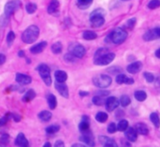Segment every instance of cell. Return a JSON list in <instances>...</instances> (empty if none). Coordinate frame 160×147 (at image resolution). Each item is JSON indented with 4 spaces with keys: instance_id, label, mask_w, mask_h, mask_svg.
<instances>
[{
    "instance_id": "1",
    "label": "cell",
    "mask_w": 160,
    "mask_h": 147,
    "mask_svg": "<svg viewBox=\"0 0 160 147\" xmlns=\"http://www.w3.org/2000/svg\"><path fill=\"white\" fill-rule=\"evenodd\" d=\"M115 58V53L109 52L106 48L98 49L94 55V64L97 66H107Z\"/></svg>"
},
{
    "instance_id": "2",
    "label": "cell",
    "mask_w": 160,
    "mask_h": 147,
    "mask_svg": "<svg viewBox=\"0 0 160 147\" xmlns=\"http://www.w3.org/2000/svg\"><path fill=\"white\" fill-rule=\"evenodd\" d=\"M128 38V32L121 27H117L114 30H112L105 39L106 42H112L116 45L122 44Z\"/></svg>"
},
{
    "instance_id": "3",
    "label": "cell",
    "mask_w": 160,
    "mask_h": 147,
    "mask_svg": "<svg viewBox=\"0 0 160 147\" xmlns=\"http://www.w3.org/2000/svg\"><path fill=\"white\" fill-rule=\"evenodd\" d=\"M39 36V28L37 25L28 26L22 34V40L26 44L34 43Z\"/></svg>"
},
{
    "instance_id": "4",
    "label": "cell",
    "mask_w": 160,
    "mask_h": 147,
    "mask_svg": "<svg viewBox=\"0 0 160 147\" xmlns=\"http://www.w3.org/2000/svg\"><path fill=\"white\" fill-rule=\"evenodd\" d=\"M105 14H106L105 10L101 8H97L94 11H92L90 14V18H89L91 25L96 28L102 26L105 23V18H104Z\"/></svg>"
},
{
    "instance_id": "5",
    "label": "cell",
    "mask_w": 160,
    "mask_h": 147,
    "mask_svg": "<svg viewBox=\"0 0 160 147\" xmlns=\"http://www.w3.org/2000/svg\"><path fill=\"white\" fill-rule=\"evenodd\" d=\"M37 70H38L40 78L42 79L43 83L47 86H51L52 85V77H51V69H50V68L46 64H39L37 67Z\"/></svg>"
},
{
    "instance_id": "6",
    "label": "cell",
    "mask_w": 160,
    "mask_h": 147,
    "mask_svg": "<svg viewBox=\"0 0 160 147\" xmlns=\"http://www.w3.org/2000/svg\"><path fill=\"white\" fill-rule=\"evenodd\" d=\"M112 77L106 74H100L93 78V84L98 88H107L112 84Z\"/></svg>"
},
{
    "instance_id": "7",
    "label": "cell",
    "mask_w": 160,
    "mask_h": 147,
    "mask_svg": "<svg viewBox=\"0 0 160 147\" xmlns=\"http://www.w3.org/2000/svg\"><path fill=\"white\" fill-rule=\"evenodd\" d=\"M22 7V2L20 0H10L6 3L4 8V14L10 17L13 13L20 9Z\"/></svg>"
},
{
    "instance_id": "8",
    "label": "cell",
    "mask_w": 160,
    "mask_h": 147,
    "mask_svg": "<svg viewBox=\"0 0 160 147\" xmlns=\"http://www.w3.org/2000/svg\"><path fill=\"white\" fill-rule=\"evenodd\" d=\"M68 51L76 58H82L86 53L85 48L80 43H71L68 47Z\"/></svg>"
},
{
    "instance_id": "9",
    "label": "cell",
    "mask_w": 160,
    "mask_h": 147,
    "mask_svg": "<svg viewBox=\"0 0 160 147\" xmlns=\"http://www.w3.org/2000/svg\"><path fill=\"white\" fill-rule=\"evenodd\" d=\"M81 143H83L86 146H95V140L94 136L92 135L91 131H86L82 133L81 137L79 138Z\"/></svg>"
},
{
    "instance_id": "10",
    "label": "cell",
    "mask_w": 160,
    "mask_h": 147,
    "mask_svg": "<svg viewBox=\"0 0 160 147\" xmlns=\"http://www.w3.org/2000/svg\"><path fill=\"white\" fill-rule=\"evenodd\" d=\"M160 38V27H157L154 29L148 30L144 35H143V39L145 41H151L154 39H158Z\"/></svg>"
},
{
    "instance_id": "11",
    "label": "cell",
    "mask_w": 160,
    "mask_h": 147,
    "mask_svg": "<svg viewBox=\"0 0 160 147\" xmlns=\"http://www.w3.org/2000/svg\"><path fill=\"white\" fill-rule=\"evenodd\" d=\"M54 87L57 90V92L65 99H68L69 97V91H68V87L67 86V84H65V83H58L55 81L54 83Z\"/></svg>"
},
{
    "instance_id": "12",
    "label": "cell",
    "mask_w": 160,
    "mask_h": 147,
    "mask_svg": "<svg viewBox=\"0 0 160 147\" xmlns=\"http://www.w3.org/2000/svg\"><path fill=\"white\" fill-rule=\"evenodd\" d=\"M119 100L115 97H109L105 101V107L108 112H113L119 106Z\"/></svg>"
},
{
    "instance_id": "13",
    "label": "cell",
    "mask_w": 160,
    "mask_h": 147,
    "mask_svg": "<svg viewBox=\"0 0 160 147\" xmlns=\"http://www.w3.org/2000/svg\"><path fill=\"white\" fill-rule=\"evenodd\" d=\"M48 13L57 16L60 13V3L58 0H52L48 6Z\"/></svg>"
},
{
    "instance_id": "14",
    "label": "cell",
    "mask_w": 160,
    "mask_h": 147,
    "mask_svg": "<svg viewBox=\"0 0 160 147\" xmlns=\"http://www.w3.org/2000/svg\"><path fill=\"white\" fill-rule=\"evenodd\" d=\"M15 81L16 83H18L21 85H26L31 84L32 82V78L26 74H22V73H17L15 76Z\"/></svg>"
},
{
    "instance_id": "15",
    "label": "cell",
    "mask_w": 160,
    "mask_h": 147,
    "mask_svg": "<svg viewBox=\"0 0 160 147\" xmlns=\"http://www.w3.org/2000/svg\"><path fill=\"white\" fill-rule=\"evenodd\" d=\"M142 63L141 61H136V62L128 65L127 68V70L130 74H136V73L140 72L142 70Z\"/></svg>"
},
{
    "instance_id": "16",
    "label": "cell",
    "mask_w": 160,
    "mask_h": 147,
    "mask_svg": "<svg viewBox=\"0 0 160 147\" xmlns=\"http://www.w3.org/2000/svg\"><path fill=\"white\" fill-rule=\"evenodd\" d=\"M116 83L118 84H134V79L132 78H128L127 75L123 74V73H119L117 74L116 76V79H115Z\"/></svg>"
},
{
    "instance_id": "17",
    "label": "cell",
    "mask_w": 160,
    "mask_h": 147,
    "mask_svg": "<svg viewBox=\"0 0 160 147\" xmlns=\"http://www.w3.org/2000/svg\"><path fill=\"white\" fill-rule=\"evenodd\" d=\"M98 141L99 143L104 145V146L107 147H116L117 146V144L115 143V141L112 139V138H110V137H107V136H99L98 137Z\"/></svg>"
},
{
    "instance_id": "18",
    "label": "cell",
    "mask_w": 160,
    "mask_h": 147,
    "mask_svg": "<svg viewBox=\"0 0 160 147\" xmlns=\"http://www.w3.org/2000/svg\"><path fill=\"white\" fill-rule=\"evenodd\" d=\"M126 137H127V139L129 141V142H131V143H134V142H136L137 141V139H138V132L136 131V129H135V128H128L127 129H126Z\"/></svg>"
},
{
    "instance_id": "19",
    "label": "cell",
    "mask_w": 160,
    "mask_h": 147,
    "mask_svg": "<svg viewBox=\"0 0 160 147\" xmlns=\"http://www.w3.org/2000/svg\"><path fill=\"white\" fill-rule=\"evenodd\" d=\"M14 144L20 147H26L29 145V143L23 133H19L15 139Z\"/></svg>"
},
{
    "instance_id": "20",
    "label": "cell",
    "mask_w": 160,
    "mask_h": 147,
    "mask_svg": "<svg viewBox=\"0 0 160 147\" xmlns=\"http://www.w3.org/2000/svg\"><path fill=\"white\" fill-rule=\"evenodd\" d=\"M47 46V41H41V42H38L35 45H33L31 48H30V52L34 54H37V53H40L44 51V49L46 48Z\"/></svg>"
},
{
    "instance_id": "21",
    "label": "cell",
    "mask_w": 160,
    "mask_h": 147,
    "mask_svg": "<svg viewBox=\"0 0 160 147\" xmlns=\"http://www.w3.org/2000/svg\"><path fill=\"white\" fill-rule=\"evenodd\" d=\"M90 128V122H89V117L86 115H83L82 117V122L79 124V129L82 133L89 131Z\"/></svg>"
},
{
    "instance_id": "22",
    "label": "cell",
    "mask_w": 160,
    "mask_h": 147,
    "mask_svg": "<svg viewBox=\"0 0 160 147\" xmlns=\"http://www.w3.org/2000/svg\"><path fill=\"white\" fill-rule=\"evenodd\" d=\"M54 78L58 83H65L68 80V74L64 70H56L54 72Z\"/></svg>"
},
{
    "instance_id": "23",
    "label": "cell",
    "mask_w": 160,
    "mask_h": 147,
    "mask_svg": "<svg viewBox=\"0 0 160 147\" xmlns=\"http://www.w3.org/2000/svg\"><path fill=\"white\" fill-rule=\"evenodd\" d=\"M135 129L138 132V134H141V135H148V133H149L148 127L145 124H143V123H138V124H136Z\"/></svg>"
},
{
    "instance_id": "24",
    "label": "cell",
    "mask_w": 160,
    "mask_h": 147,
    "mask_svg": "<svg viewBox=\"0 0 160 147\" xmlns=\"http://www.w3.org/2000/svg\"><path fill=\"white\" fill-rule=\"evenodd\" d=\"M35 98H36V92H35L33 89H29V90H27V92L23 95V97H22V101H24V102H30V101H32Z\"/></svg>"
},
{
    "instance_id": "25",
    "label": "cell",
    "mask_w": 160,
    "mask_h": 147,
    "mask_svg": "<svg viewBox=\"0 0 160 147\" xmlns=\"http://www.w3.org/2000/svg\"><path fill=\"white\" fill-rule=\"evenodd\" d=\"M47 102H48V105H49V107H50L51 110H54L56 108V106H57V99H56L55 96L52 95V94L48 95V97H47Z\"/></svg>"
},
{
    "instance_id": "26",
    "label": "cell",
    "mask_w": 160,
    "mask_h": 147,
    "mask_svg": "<svg viewBox=\"0 0 160 147\" xmlns=\"http://www.w3.org/2000/svg\"><path fill=\"white\" fill-rule=\"evenodd\" d=\"M94 0H77V7L80 9H87L92 4Z\"/></svg>"
},
{
    "instance_id": "27",
    "label": "cell",
    "mask_w": 160,
    "mask_h": 147,
    "mask_svg": "<svg viewBox=\"0 0 160 147\" xmlns=\"http://www.w3.org/2000/svg\"><path fill=\"white\" fill-rule=\"evenodd\" d=\"M82 38L85 39V40H94L98 38V34L94 31H90V30H87V31H84L82 33Z\"/></svg>"
},
{
    "instance_id": "28",
    "label": "cell",
    "mask_w": 160,
    "mask_h": 147,
    "mask_svg": "<svg viewBox=\"0 0 160 147\" xmlns=\"http://www.w3.org/2000/svg\"><path fill=\"white\" fill-rule=\"evenodd\" d=\"M38 118L42 122H48L52 118V113H50L49 111H42L38 114Z\"/></svg>"
},
{
    "instance_id": "29",
    "label": "cell",
    "mask_w": 160,
    "mask_h": 147,
    "mask_svg": "<svg viewBox=\"0 0 160 147\" xmlns=\"http://www.w3.org/2000/svg\"><path fill=\"white\" fill-rule=\"evenodd\" d=\"M51 50H52V52L54 54H58V53H60L62 52V50H63V45H62V43H61L60 41H57V42H55V43H53V44L52 45Z\"/></svg>"
},
{
    "instance_id": "30",
    "label": "cell",
    "mask_w": 160,
    "mask_h": 147,
    "mask_svg": "<svg viewBox=\"0 0 160 147\" xmlns=\"http://www.w3.org/2000/svg\"><path fill=\"white\" fill-rule=\"evenodd\" d=\"M134 97L138 101H144L147 99V94L142 90H138L134 93Z\"/></svg>"
},
{
    "instance_id": "31",
    "label": "cell",
    "mask_w": 160,
    "mask_h": 147,
    "mask_svg": "<svg viewBox=\"0 0 160 147\" xmlns=\"http://www.w3.org/2000/svg\"><path fill=\"white\" fill-rule=\"evenodd\" d=\"M150 120H151V122L154 124V126L157 128V129H158L160 127V118H159V115L157 114V113H152L151 114H150Z\"/></svg>"
},
{
    "instance_id": "32",
    "label": "cell",
    "mask_w": 160,
    "mask_h": 147,
    "mask_svg": "<svg viewBox=\"0 0 160 147\" xmlns=\"http://www.w3.org/2000/svg\"><path fill=\"white\" fill-rule=\"evenodd\" d=\"M92 101H93V103H94L95 105H97V106H102V105L105 104L106 99H105V97H101V96L96 95V96L93 98Z\"/></svg>"
},
{
    "instance_id": "33",
    "label": "cell",
    "mask_w": 160,
    "mask_h": 147,
    "mask_svg": "<svg viewBox=\"0 0 160 147\" xmlns=\"http://www.w3.org/2000/svg\"><path fill=\"white\" fill-rule=\"evenodd\" d=\"M96 120L98 123H105L108 120V114L104 112H98L96 114Z\"/></svg>"
},
{
    "instance_id": "34",
    "label": "cell",
    "mask_w": 160,
    "mask_h": 147,
    "mask_svg": "<svg viewBox=\"0 0 160 147\" xmlns=\"http://www.w3.org/2000/svg\"><path fill=\"white\" fill-rule=\"evenodd\" d=\"M60 130V127L57 126V125H52V126H49L48 128H46L45 131L47 134L49 135H52V134H55L57 133L58 131Z\"/></svg>"
},
{
    "instance_id": "35",
    "label": "cell",
    "mask_w": 160,
    "mask_h": 147,
    "mask_svg": "<svg viewBox=\"0 0 160 147\" xmlns=\"http://www.w3.org/2000/svg\"><path fill=\"white\" fill-rule=\"evenodd\" d=\"M37 8H38V6H37L35 3H32V2L27 3L26 6H25L26 12H27L28 14H33V13H35L36 10H37Z\"/></svg>"
},
{
    "instance_id": "36",
    "label": "cell",
    "mask_w": 160,
    "mask_h": 147,
    "mask_svg": "<svg viewBox=\"0 0 160 147\" xmlns=\"http://www.w3.org/2000/svg\"><path fill=\"white\" fill-rule=\"evenodd\" d=\"M128 128V120H125V119H122L117 125V130L119 131H126Z\"/></svg>"
},
{
    "instance_id": "37",
    "label": "cell",
    "mask_w": 160,
    "mask_h": 147,
    "mask_svg": "<svg viewBox=\"0 0 160 147\" xmlns=\"http://www.w3.org/2000/svg\"><path fill=\"white\" fill-rule=\"evenodd\" d=\"M119 102H120L121 106H123V107H128V106L130 104L131 99H130V98H129L128 96L124 95V96H122V97H121V99H120Z\"/></svg>"
},
{
    "instance_id": "38",
    "label": "cell",
    "mask_w": 160,
    "mask_h": 147,
    "mask_svg": "<svg viewBox=\"0 0 160 147\" xmlns=\"http://www.w3.org/2000/svg\"><path fill=\"white\" fill-rule=\"evenodd\" d=\"M9 23V17L6 14H2L0 16V27H6Z\"/></svg>"
},
{
    "instance_id": "39",
    "label": "cell",
    "mask_w": 160,
    "mask_h": 147,
    "mask_svg": "<svg viewBox=\"0 0 160 147\" xmlns=\"http://www.w3.org/2000/svg\"><path fill=\"white\" fill-rule=\"evenodd\" d=\"M14 39H15V34H14V32L13 31H9L8 33V35H7V43H8V46H11V44L13 43Z\"/></svg>"
},
{
    "instance_id": "40",
    "label": "cell",
    "mask_w": 160,
    "mask_h": 147,
    "mask_svg": "<svg viewBox=\"0 0 160 147\" xmlns=\"http://www.w3.org/2000/svg\"><path fill=\"white\" fill-rule=\"evenodd\" d=\"M143 77H144V79H145L149 84H152V83H154V81H155V75H154L153 73H151V72H144V73H143Z\"/></svg>"
},
{
    "instance_id": "41",
    "label": "cell",
    "mask_w": 160,
    "mask_h": 147,
    "mask_svg": "<svg viewBox=\"0 0 160 147\" xmlns=\"http://www.w3.org/2000/svg\"><path fill=\"white\" fill-rule=\"evenodd\" d=\"M160 7V0H151L148 4V8L150 9H155Z\"/></svg>"
},
{
    "instance_id": "42",
    "label": "cell",
    "mask_w": 160,
    "mask_h": 147,
    "mask_svg": "<svg viewBox=\"0 0 160 147\" xmlns=\"http://www.w3.org/2000/svg\"><path fill=\"white\" fill-rule=\"evenodd\" d=\"M9 141V136L8 134H3L0 137V145H7Z\"/></svg>"
},
{
    "instance_id": "43",
    "label": "cell",
    "mask_w": 160,
    "mask_h": 147,
    "mask_svg": "<svg viewBox=\"0 0 160 147\" xmlns=\"http://www.w3.org/2000/svg\"><path fill=\"white\" fill-rule=\"evenodd\" d=\"M135 24H136V18H131V19L128 20L126 23V26L129 29H132L135 26Z\"/></svg>"
},
{
    "instance_id": "44",
    "label": "cell",
    "mask_w": 160,
    "mask_h": 147,
    "mask_svg": "<svg viewBox=\"0 0 160 147\" xmlns=\"http://www.w3.org/2000/svg\"><path fill=\"white\" fill-rule=\"evenodd\" d=\"M107 130H108V132H109V133H111V134L115 133V132H116V130H117V126H116L114 123H111V124L108 126Z\"/></svg>"
},
{
    "instance_id": "45",
    "label": "cell",
    "mask_w": 160,
    "mask_h": 147,
    "mask_svg": "<svg viewBox=\"0 0 160 147\" xmlns=\"http://www.w3.org/2000/svg\"><path fill=\"white\" fill-rule=\"evenodd\" d=\"M64 58H65V60H66L67 62H74L76 57H75L73 54H71L70 53H67V54L64 56Z\"/></svg>"
},
{
    "instance_id": "46",
    "label": "cell",
    "mask_w": 160,
    "mask_h": 147,
    "mask_svg": "<svg viewBox=\"0 0 160 147\" xmlns=\"http://www.w3.org/2000/svg\"><path fill=\"white\" fill-rule=\"evenodd\" d=\"M8 118H9V114H8L7 115H5V116H3L2 118H0V128L3 127V126H5V125L7 124Z\"/></svg>"
},
{
    "instance_id": "47",
    "label": "cell",
    "mask_w": 160,
    "mask_h": 147,
    "mask_svg": "<svg viewBox=\"0 0 160 147\" xmlns=\"http://www.w3.org/2000/svg\"><path fill=\"white\" fill-rule=\"evenodd\" d=\"M108 71L112 73V74H119L121 72V68H119L118 67H112V68H109Z\"/></svg>"
},
{
    "instance_id": "48",
    "label": "cell",
    "mask_w": 160,
    "mask_h": 147,
    "mask_svg": "<svg viewBox=\"0 0 160 147\" xmlns=\"http://www.w3.org/2000/svg\"><path fill=\"white\" fill-rule=\"evenodd\" d=\"M9 117H11L13 119V121H15V122H20V120H21V116L18 115L17 114H10L9 113Z\"/></svg>"
},
{
    "instance_id": "49",
    "label": "cell",
    "mask_w": 160,
    "mask_h": 147,
    "mask_svg": "<svg viewBox=\"0 0 160 147\" xmlns=\"http://www.w3.org/2000/svg\"><path fill=\"white\" fill-rule=\"evenodd\" d=\"M109 94L110 93L108 91H104V90H99V91L97 92V95L101 96V97H107V96H109Z\"/></svg>"
},
{
    "instance_id": "50",
    "label": "cell",
    "mask_w": 160,
    "mask_h": 147,
    "mask_svg": "<svg viewBox=\"0 0 160 147\" xmlns=\"http://www.w3.org/2000/svg\"><path fill=\"white\" fill-rule=\"evenodd\" d=\"M54 146L55 147H64L65 146V144L63 141H56L55 144H54Z\"/></svg>"
},
{
    "instance_id": "51",
    "label": "cell",
    "mask_w": 160,
    "mask_h": 147,
    "mask_svg": "<svg viewBox=\"0 0 160 147\" xmlns=\"http://www.w3.org/2000/svg\"><path fill=\"white\" fill-rule=\"evenodd\" d=\"M6 55L5 54H3V53H0V66L1 65H3L5 62H6Z\"/></svg>"
},
{
    "instance_id": "52",
    "label": "cell",
    "mask_w": 160,
    "mask_h": 147,
    "mask_svg": "<svg viewBox=\"0 0 160 147\" xmlns=\"http://www.w3.org/2000/svg\"><path fill=\"white\" fill-rule=\"evenodd\" d=\"M79 95L81 96V97H86V96H88L89 95V93L88 92H85V91H80V93H79Z\"/></svg>"
},
{
    "instance_id": "53",
    "label": "cell",
    "mask_w": 160,
    "mask_h": 147,
    "mask_svg": "<svg viewBox=\"0 0 160 147\" xmlns=\"http://www.w3.org/2000/svg\"><path fill=\"white\" fill-rule=\"evenodd\" d=\"M77 146L84 147V146H86V145H85V144H72V147H77Z\"/></svg>"
},
{
    "instance_id": "54",
    "label": "cell",
    "mask_w": 160,
    "mask_h": 147,
    "mask_svg": "<svg viewBox=\"0 0 160 147\" xmlns=\"http://www.w3.org/2000/svg\"><path fill=\"white\" fill-rule=\"evenodd\" d=\"M156 56H157L158 58H160V49L156 51Z\"/></svg>"
},
{
    "instance_id": "55",
    "label": "cell",
    "mask_w": 160,
    "mask_h": 147,
    "mask_svg": "<svg viewBox=\"0 0 160 147\" xmlns=\"http://www.w3.org/2000/svg\"><path fill=\"white\" fill-rule=\"evenodd\" d=\"M18 55H19L20 57L24 56V52H23V51H20V52H19V53H18Z\"/></svg>"
},
{
    "instance_id": "56",
    "label": "cell",
    "mask_w": 160,
    "mask_h": 147,
    "mask_svg": "<svg viewBox=\"0 0 160 147\" xmlns=\"http://www.w3.org/2000/svg\"><path fill=\"white\" fill-rule=\"evenodd\" d=\"M43 147H51V144L50 143H46L43 144Z\"/></svg>"
},
{
    "instance_id": "57",
    "label": "cell",
    "mask_w": 160,
    "mask_h": 147,
    "mask_svg": "<svg viewBox=\"0 0 160 147\" xmlns=\"http://www.w3.org/2000/svg\"><path fill=\"white\" fill-rule=\"evenodd\" d=\"M123 1H129V0H123Z\"/></svg>"
}]
</instances>
